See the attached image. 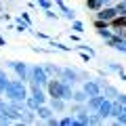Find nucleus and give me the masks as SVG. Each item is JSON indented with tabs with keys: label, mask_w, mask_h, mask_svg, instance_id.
I'll return each instance as SVG.
<instances>
[{
	"label": "nucleus",
	"mask_w": 126,
	"mask_h": 126,
	"mask_svg": "<svg viewBox=\"0 0 126 126\" xmlns=\"http://www.w3.org/2000/svg\"><path fill=\"white\" fill-rule=\"evenodd\" d=\"M30 82H36L40 86H46L48 84V78H46V69L44 67H32L30 69Z\"/></svg>",
	"instance_id": "nucleus-2"
},
{
	"label": "nucleus",
	"mask_w": 126,
	"mask_h": 126,
	"mask_svg": "<svg viewBox=\"0 0 126 126\" xmlns=\"http://www.w3.org/2000/svg\"><path fill=\"white\" fill-rule=\"evenodd\" d=\"M36 113H38V118H42V120H48V118L53 116V109H50V107H44V105H40V107L36 109Z\"/></svg>",
	"instance_id": "nucleus-12"
},
{
	"label": "nucleus",
	"mask_w": 126,
	"mask_h": 126,
	"mask_svg": "<svg viewBox=\"0 0 126 126\" xmlns=\"http://www.w3.org/2000/svg\"><path fill=\"white\" fill-rule=\"evenodd\" d=\"M86 6L93 9V11H101L105 4H103V0H86Z\"/></svg>",
	"instance_id": "nucleus-14"
},
{
	"label": "nucleus",
	"mask_w": 126,
	"mask_h": 126,
	"mask_svg": "<svg viewBox=\"0 0 126 126\" xmlns=\"http://www.w3.org/2000/svg\"><path fill=\"white\" fill-rule=\"evenodd\" d=\"M61 124H63V126H69V124H78V122H76V118H63Z\"/></svg>",
	"instance_id": "nucleus-21"
},
{
	"label": "nucleus",
	"mask_w": 126,
	"mask_h": 126,
	"mask_svg": "<svg viewBox=\"0 0 126 126\" xmlns=\"http://www.w3.org/2000/svg\"><path fill=\"white\" fill-rule=\"evenodd\" d=\"M101 122H103L101 116H90V124H101Z\"/></svg>",
	"instance_id": "nucleus-23"
},
{
	"label": "nucleus",
	"mask_w": 126,
	"mask_h": 126,
	"mask_svg": "<svg viewBox=\"0 0 126 126\" xmlns=\"http://www.w3.org/2000/svg\"><path fill=\"white\" fill-rule=\"evenodd\" d=\"M94 27H97V30H107V27H109V21H103V19H94Z\"/></svg>",
	"instance_id": "nucleus-18"
},
{
	"label": "nucleus",
	"mask_w": 126,
	"mask_h": 126,
	"mask_svg": "<svg viewBox=\"0 0 126 126\" xmlns=\"http://www.w3.org/2000/svg\"><path fill=\"white\" fill-rule=\"evenodd\" d=\"M111 107H113V103H111V101H107V99H105L103 103H101V107L97 109V113H99V116H101V118L105 120L107 116H111Z\"/></svg>",
	"instance_id": "nucleus-8"
},
{
	"label": "nucleus",
	"mask_w": 126,
	"mask_h": 126,
	"mask_svg": "<svg viewBox=\"0 0 126 126\" xmlns=\"http://www.w3.org/2000/svg\"><path fill=\"white\" fill-rule=\"evenodd\" d=\"M109 2H111V0H103V4H109Z\"/></svg>",
	"instance_id": "nucleus-28"
},
{
	"label": "nucleus",
	"mask_w": 126,
	"mask_h": 126,
	"mask_svg": "<svg viewBox=\"0 0 126 126\" xmlns=\"http://www.w3.org/2000/svg\"><path fill=\"white\" fill-rule=\"evenodd\" d=\"M84 90H86V94H88V97L101 94V84H99L97 80H88V82H84Z\"/></svg>",
	"instance_id": "nucleus-5"
},
{
	"label": "nucleus",
	"mask_w": 126,
	"mask_h": 126,
	"mask_svg": "<svg viewBox=\"0 0 126 126\" xmlns=\"http://www.w3.org/2000/svg\"><path fill=\"white\" fill-rule=\"evenodd\" d=\"M118 124H126V113H124V111L118 116Z\"/></svg>",
	"instance_id": "nucleus-24"
},
{
	"label": "nucleus",
	"mask_w": 126,
	"mask_h": 126,
	"mask_svg": "<svg viewBox=\"0 0 126 126\" xmlns=\"http://www.w3.org/2000/svg\"><path fill=\"white\" fill-rule=\"evenodd\" d=\"M122 111H124V113H126V105H122Z\"/></svg>",
	"instance_id": "nucleus-29"
},
{
	"label": "nucleus",
	"mask_w": 126,
	"mask_h": 126,
	"mask_svg": "<svg viewBox=\"0 0 126 126\" xmlns=\"http://www.w3.org/2000/svg\"><path fill=\"white\" fill-rule=\"evenodd\" d=\"M122 4H124V9H126V0H122Z\"/></svg>",
	"instance_id": "nucleus-30"
},
{
	"label": "nucleus",
	"mask_w": 126,
	"mask_h": 126,
	"mask_svg": "<svg viewBox=\"0 0 126 126\" xmlns=\"http://www.w3.org/2000/svg\"><path fill=\"white\" fill-rule=\"evenodd\" d=\"M109 27H111V30H120V27H126V15H116V17L109 21Z\"/></svg>",
	"instance_id": "nucleus-9"
},
{
	"label": "nucleus",
	"mask_w": 126,
	"mask_h": 126,
	"mask_svg": "<svg viewBox=\"0 0 126 126\" xmlns=\"http://www.w3.org/2000/svg\"><path fill=\"white\" fill-rule=\"evenodd\" d=\"M107 44L111 46V48H118V50H124V53H126V40H124V38H120V36L107 38Z\"/></svg>",
	"instance_id": "nucleus-7"
},
{
	"label": "nucleus",
	"mask_w": 126,
	"mask_h": 126,
	"mask_svg": "<svg viewBox=\"0 0 126 126\" xmlns=\"http://www.w3.org/2000/svg\"><path fill=\"white\" fill-rule=\"evenodd\" d=\"M86 97H88V94H86V90H84V88L78 90V93H74V101H78V103H84Z\"/></svg>",
	"instance_id": "nucleus-17"
},
{
	"label": "nucleus",
	"mask_w": 126,
	"mask_h": 126,
	"mask_svg": "<svg viewBox=\"0 0 126 126\" xmlns=\"http://www.w3.org/2000/svg\"><path fill=\"white\" fill-rule=\"evenodd\" d=\"M74 30H76V32H84V27H82L80 21H74Z\"/></svg>",
	"instance_id": "nucleus-25"
},
{
	"label": "nucleus",
	"mask_w": 126,
	"mask_h": 126,
	"mask_svg": "<svg viewBox=\"0 0 126 126\" xmlns=\"http://www.w3.org/2000/svg\"><path fill=\"white\" fill-rule=\"evenodd\" d=\"M11 67L19 74L21 80H30V72L25 69V63H19V61H11Z\"/></svg>",
	"instance_id": "nucleus-6"
},
{
	"label": "nucleus",
	"mask_w": 126,
	"mask_h": 126,
	"mask_svg": "<svg viewBox=\"0 0 126 126\" xmlns=\"http://www.w3.org/2000/svg\"><path fill=\"white\" fill-rule=\"evenodd\" d=\"M59 74H61V80H63V82H69V84H74L76 78H78V74L72 72V69H61Z\"/></svg>",
	"instance_id": "nucleus-10"
},
{
	"label": "nucleus",
	"mask_w": 126,
	"mask_h": 126,
	"mask_svg": "<svg viewBox=\"0 0 126 126\" xmlns=\"http://www.w3.org/2000/svg\"><path fill=\"white\" fill-rule=\"evenodd\" d=\"M116 15H118L116 6H103V9L97 13V19H103V21H111Z\"/></svg>",
	"instance_id": "nucleus-4"
},
{
	"label": "nucleus",
	"mask_w": 126,
	"mask_h": 126,
	"mask_svg": "<svg viewBox=\"0 0 126 126\" xmlns=\"http://www.w3.org/2000/svg\"><path fill=\"white\" fill-rule=\"evenodd\" d=\"M46 122H48V124H50V126H55V124H59V122H57V120H55V118H53V116H50V118H48V120H46Z\"/></svg>",
	"instance_id": "nucleus-27"
},
{
	"label": "nucleus",
	"mask_w": 126,
	"mask_h": 126,
	"mask_svg": "<svg viewBox=\"0 0 126 126\" xmlns=\"http://www.w3.org/2000/svg\"><path fill=\"white\" fill-rule=\"evenodd\" d=\"M6 97H9L11 101H19V103H23V101L27 99V88L25 84H23L21 80H13L9 82V86H6Z\"/></svg>",
	"instance_id": "nucleus-1"
},
{
	"label": "nucleus",
	"mask_w": 126,
	"mask_h": 126,
	"mask_svg": "<svg viewBox=\"0 0 126 126\" xmlns=\"http://www.w3.org/2000/svg\"><path fill=\"white\" fill-rule=\"evenodd\" d=\"M103 101H105L103 94H94V97H90V99H88V109H99Z\"/></svg>",
	"instance_id": "nucleus-11"
},
{
	"label": "nucleus",
	"mask_w": 126,
	"mask_h": 126,
	"mask_svg": "<svg viewBox=\"0 0 126 126\" xmlns=\"http://www.w3.org/2000/svg\"><path fill=\"white\" fill-rule=\"evenodd\" d=\"M36 2H38V4H40L44 11H48V9H50V2H48V0H36Z\"/></svg>",
	"instance_id": "nucleus-22"
},
{
	"label": "nucleus",
	"mask_w": 126,
	"mask_h": 126,
	"mask_svg": "<svg viewBox=\"0 0 126 126\" xmlns=\"http://www.w3.org/2000/svg\"><path fill=\"white\" fill-rule=\"evenodd\" d=\"M63 101H65V99H61V97H50V107L57 109V111H61V109H65Z\"/></svg>",
	"instance_id": "nucleus-13"
},
{
	"label": "nucleus",
	"mask_w": 126,
	"mask_h": 126,
	"mask_svg": "<svg viewBox=\"0 0 126 126\" xmlns=\"http://www.w3.org/2000/svg\"><path fill=\"white\" fill-rule=\"evenodd\" d=\"M63 99H74V93H72L69 82H63Z\"/></svg>",
	"instance_id": "nucleus-15"
},
{
	"label": "nucleus",
	"mask_w": 126,
	"mask_h": 126,
	"mask_svg": "<svg viewBox=\"0 0 126 126\" xmlns=\"http://www.w3.org/2000/svg\"><path fill=\"white\" fill-rule=\"evenodd\" d=\"M78 124H90V116H86V113H80V116L76 118Z\"/></svg>",
	"instance_id": "nucleus-19"
},
{
	"label": "nucleus",
	"mask_w": 126,
	"mask_h": 126,
	"mask_svg": "<svg viewBox=\"0 0 126 126\" xmlns=\"http://www.w3.org/2000/svg\"><path fill=\"white\" fill-rule=\"evenodd\" d=\"M46 88H48L50 97H61L63 99V80H48Z\"/></svg>",
	"instance_id": "nucleus-3"
},
{
	"label": "nucleus",
	"mask_w": 126,
	"mask_h": 126,
	"mask_svg": "<svg viewBox=\"0 0 126 126\" xmlns=\"http://www.w3.org/2000/svg\"><path fill=\"white\" fill-rule=\"evenodd\" d=\"M6 86H9V78H6V74L0 69V93H4Z\"/></svg>",
	"instance_id": "nucleus-16"
},
{
	"label": "nucleus",
	"mask_w": 126,
	"mask_h": 126,
	"mask_svg": "<svg viewBox=\"0 0 126 126\" xmlns=\"http://www.w3.org/2000/svg\"><path fill=\"white\" fill-rule=\"evenodd\" d=\"M120 113H122V103H118V101H116V103H113V107H111V116H120Z\"/></svg>",
	"instance_id": "nucleus-20"
},
{
	"label": "nucleus",
	"mask_w": 126,
	"mask_h": 126,
	"mask_svg": "<svg viewBox=\"0 0 126 126\" xmlns=\"http://www.w3.org/2000/svg\"><path fill=\"white\" fill-rule=\"evenodd\" d=\"M118 103L126 105V94H118Z\"/></svg>",
	"instance_id": "nucleus-26"
}]
</instances>
